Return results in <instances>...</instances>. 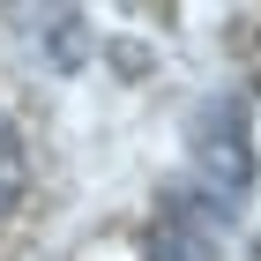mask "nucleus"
Listing matches in <instances>:
<instances>
[{
  "instance_id": "nucleus-4",
  "label": "nucleus",
  "mask_w": 261,
  "mask_h": 261,
  "mask_svg": "<svg viewBox=\"0 0 261 261\" xmlns=\"http://www.w3.org/2000/svg\"><path fill=\"white\" fill-rule=\"evenodd\" d=\"M254 261H261V254H254Z\"/></svg>"
},
{
  "instance_id": "nucleus-1",
  "label": "nucleus",
  "mask_w": 261,
  "mask_h": 261,
  "mask_svg": "<svg viewBox=\"0 0 261 261\" xmlns=\"http://www.w3.org/2000/svg\"><path fill=\"white\" fill-rule=\"evenodd\" d=\"M194 179L209 209H239L246 179H254V135H246V97H201L194 105Z\"/></svg>"
},
{
  "instance_id": "nucleus-3",
  "label": "nucleus",
  "mask_w": 261,
  "mask_h": 261,
  "mask_svg": "<svg viewBox=\"0 0 261 261\" xmlns=\"http://www.w3.org/2000/svg\"><path fill=\"white\" fill-rule=\"evenodd\" d=\"M22 187H30V157H22V135L0 120V217L22 201Z\"/></svg>"
},
{
  "instance_id": "nucleus-2",
  "label": "nucleus",
  "mask_w": 261,
  "mask_h": 261,
  "mask_svg": "<svg viewBox=\"0 0 261 261\" xmlns=\"http://www.w3.org/2000/svg\"><path fill=\"white\" fill-rule=\"evenodd\" d=\"M149 261H217V209L201 194H164L157 231H149Z\"/></svg>"
}]
</instances>
